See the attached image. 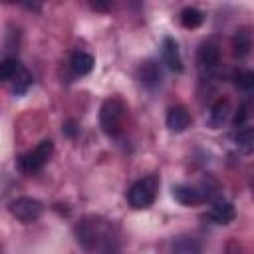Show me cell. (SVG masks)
<instances>
[{
  "label": "cell",
  "mask_w": 254,
  "mask_h": 254,
  "mask_svg": "<svg viewBox=\"0 0 254 254\" xmlns=\"http://www.w3.org/2000/svg\"><path fill=\"white\" fill-rule=\"evenodd\" d=\"M139 79H141V83H143L147 89H157V87L161 85V79H163L161 65H159L155 60H147V62L139 67Z\"/></svg>",
  "instance_id": "cell-6"
},
{
  "label": "cell",
  "mask_w": 254,
  "mask_h": 254,
  "mask_svg": "<svg viewBox=\"0 0 254 254\" xmlns=\"http://www.w3.org/2000/svg\"><path fill=\"white\" fill-rule=\"evenodd\" d=\"M64 133H65L67 137H75V135H77L75 123H73V121H65V123H64Z\"/></svg>",
  "instance_id": "cell-22"
},
{
  "label": "cell",
  "mask_w": 254,
  "mask_h": 254,
  "mask_svg": "<svg viewBox=\"0 0 254 254\" xmlns=\"http://www.w3.org/2000/svg\"><path fill=\"white\" fill-rule=\"evenodd\" d=\"M173 196L179 204H185V206H192V204H198L204 200V194L198 189L187 187V185H177L173 189Z\"/></svg>",
  "instance_id": "cell-10"
},
{
  "label": "cell",
  "mask_w": 254,
  "mask_h": 254,
  "mask_svg": "<svg viewBox=\"0 0 254 254\" xmlns=\"http://www.w3.org/2000/svg\"><path fill=\"white\" fill-rule=\"evenodd\" d=\"M8 210H10V214L14 218H18L20 222L28 224V222H34V220H38L42 216L44 206H42L40 200H36L32 196H18V198L10 200Z\"/></svg>",
  "instance_id": "cell-4"
},
{
  "label": "cell",
  "mask_w": 254,
  "mask_h": 254,
  "mask_svg": "<svg viewBox=\"0 0 254 254\" xmlns=\"http://www.w3.org/2000/svg\"><path fill=\"white\" fill-rule=\"evenodd\" d=\"M208 218L214 224H228L234 220V206L228 200H218L210 206L208 210Z\"/></svg>",
  "instance_id": "cell-11"
},
{
  "label": "cell",
  "mask_w": 254,
  "mask_h": 254,
  "mask_svg": "<svg viewBox=\"0 0 254 254\" xmlns=\"http://www.w3.org/2000/svg\"><path fill=\"white\" fill-rule=\"evenodd\" d=\"M14 77H16V79H14V93H24V91L32 85V75H30L28 69H24V67H20Z\"/></svg>",
  "instance_id": "cell-19"
},
{
  "label": "cell",
  "mask_w": 254,
  "mask_h": 254,
  "mask_svg": "<svg viewBox=\"0 0 254 254\" xmlns=\"http://www.w3.org/2000/svg\"><path fill=\"white\" fill-rule=\"evenodd\" d=\"M52 153H54V143H52L50 139H44V141L38 143V147H36L34 151L26 153V155L20 159V169H22L24 173H28V175H30V173H36V171H40V169L50 161Z\"/></svg>",
  "instance_id": "cell-5"
},
{
  "label": "cell",
  "mask_w": 254,
  "mask_h": 254,
  "mask_svg": "<svg viewBox=\"0 0 254 254\" xmlns=\"http://www.w3.org/2000/svg\"><path fill=\"white\" fill-rule=\"evenodd\" d=\"M91 6H93V8H97V10H105V8H107V4H99V2H93Z\"/></svg>",
  "instance_id": "cell-23"
},
{
  "label": "cell",
  "mask_w": 254,
  "mask_h": 254,
  "mask_svg": "<svg viewBox=\"0 0 254 254\" xmlns=\"http://www.w3.org/2000/svg\"><path fill=\"white\" fill-rule=\"evenodd\" d=\"M196 60L202 67L206 69H212L220 64V48L214 44V42H204L200 48H198V54H196Z\"/></svg>",
  "instance_id": "cell-9"
},
{
  "label": "cell",
  "mask_w": 254,
  "mask_h": 254,
  "mask_svg": "<svg viewBox=\"0 0 254 254\" xmlns=\"http://www.w3.org/2000/svg\"><path fill=\"white\" fill-rule=\"evenodd\" d=\"M173 254H200V246L196 240L183 236L173 244Z\"/></svg>",
  "instance_id": "cell-16"
},
{
  "label": "cell",
  "mask_w": 254,
  "mask_h": 254,
  "mask_svg": "<svg viewBox=\"0 0 254 254\" xmlns=\"http://www.w3.org/2000/svg\"><path fill=\"white\" fill-rule=\"evenodd\" d=\"M234 77H236V79H234L236 85H240L242 89L250 91V89L254 87V73H252V71H238Z\"/></svg>",
  "instance_id": "cell-20"
},
{
  "label": "cell",
  "mask_w": 254,
  "mask_h": 254,
  "mask_svg": "<svg viewBox=\"0 0 254 254\" xmlns=\"http://www.w3.org/2000/svg\"><path fill=\"white\" fill-rule=\"evenodd\" d=\"M228 111H230V105L226 99H218L212 107H210V113H208V125L212 129H218L226 119H228Z\"/></svg>",
  "instance_id": "cell-13"
},
{
  "label": "cell",
  "mask_w": 254,
  "mask_h": 254,
  "mask_svg": "<svg viewBox=\"0 0 254 254\" xmlns=\"http://www.w3.org/2000/svg\"><path fill=\"white\" fill-rule=\"evenodd\" d=\"M93 64H95V60H93V56L87 54V52H75V54L71 56V69H73V73H77V75L89 73V71L93 69Z\"/></svg>",
  "instance_id": "cell-14"
},
{
  "label": "cell",
  "mask_w": 254,
  "mask_h": 254,
  "mask_svg": "<svg viewBox=\"0 0 254 254\" xmlns=\"http://www.w3.org/2000/svg\"><path fill=\"white\" fill-rule=\"evenodd\" d=\"M125 113H127V107L121 99H117V97L105 99L99 109V125L103 129V133L109 137H117L123 131Z\"/></svg>",
  "instance_id": "cell-2"
},
{
  "label": "cell",
  "mask_w": 254,
  "mask_h": 254,
  "mask_svg": "<svg viewBox=\"0 0 254 254\" xmlns=\"http://www.w3.org/2000/svg\"><path fill=\"white\" fill-rule=\"evenodd\" d=\"M157 190H159V179L155 175L143 177L139 181H135L129 190H127V202L131 208H149L155 198H157Z\"/></svg>",
  "instance_id": "cell-3"
},
{
  "label": "cell",
  "mask_w": 254,
  "mask_h": 254,
  "mask_svg": "<svg viewBox=\"0 0 254 254\" xmlns=\"http://www.w3.org/2000/svg\"><path fill=\"white\" fill-rule=\"evenodd\" d=\"M75 234L79 244L87 250V252H103V254H115L117 246H111V242L115 240L107 226L95 218H83L77 226H75Z\"/></svg>",
  "instance_id": "cell-1"
},
{
  "label": "cell",
  "mask_w": 254,
  "mask_h": 254,
  "mask_svg": "<svg viewBox=\"0 0 254 254\" xmlns=\"http://www.w3.org/2000/svg\"><path fill=\"white\" fill-rule=\"evenodd\" d=\"M190 125V113L185 105H173L167 111V127L175 133H183Z\"/></svg>",
  "instance_id": "cell-7"
},
{
  "label": "cell",
  "mask_w": 254,
  "mask_h": 254,
  "mask_svg": "<svg viewBox=\"0 0 254 254\" xmlns=\"http://www.w3.org/2000/svg\"><path fill=\"white\" fill-rule=\"evenodd\" d=\"M18 69H20V64H18L14 58H4V60H0V81L12 79Z\"/></svg>",
  "instance_id": "cell-18"
},
{
  "label": "cell",
  "mask_w": 254,
  "mask_h": 254,
  "mask_svg": "<svg viewBox=\"0 0 254 254\" xmlns=\"http://www.w3.org/2000/svg\"><path fill=\"white\" fill-rule=\"evenodd\" d=\"M236 145L244 153H252V149H254V133H252L250 127H244V129H240L236 133Z\"/></svg>",
  "instance_id": "cell-17"
},
{
  "label": "cell",
  "mask_w": 254,
  "mask_h": 254,
  "mask_svg": "<svg viewBox=\"0 0 254 254\" xmlns=\"http://www.w3.org/2000/svg\"><path fill=\"white\" fill-rule=\"evenodd\" d=\"M250 48H252V36L248 32V28H240L232 38V52H234V56L244 58L250 54Z\"/></svg>",
  "instance_id": "cell-12"
},
{
  "label": "cell",
  "mask_w": 254,
  "mask_h": 254,
  "mask_svg": "<svg viewBox=\"0 0 254 254\" xmlns=\"http://www.w3.org/2000/svg\"><path fill=\"white\" fill-rule=\"evenodd\" d=\"M179 18H181V24H183L187 30H194V28H198V26L202 24V20H204L202 12L196 10V8H192V6L183 8V12H181Z\"/></svg>",
  "instance_id": "cell-15"
},
{
  "label": "cell",
  "mask_w": 254,
  "mask_h": 254,
  "mask_svg": "<svg viewBox=\"0 0 254 254\" xmlns=\"http://www.w3.org/2000/svg\"><path fill=\"white\" fill-rule=\"evenodd\" d=\"M246 119H248V105L242 103V105L238 107L236 115H234V127H242V125L246 123Z\"/></svg>",
  "instance_id": "cell-21"
},
{
  "label": "cell",
  "mask_w": 254,
  "mask_h": 254,
  "mask_svg": "<svg viewBox=\"0 0 254 254\" xmlns=\"http://www.w3.org/2000/svg\"><path fill=\"white\" fill-rule=\"evenodd\" d=\"M163 62L173 71H181L183 69V58H181L179 44L173 38H169V36L163 40Z\"/></svg>",
  "instance_id": "cell-8"
}]
</instances>
